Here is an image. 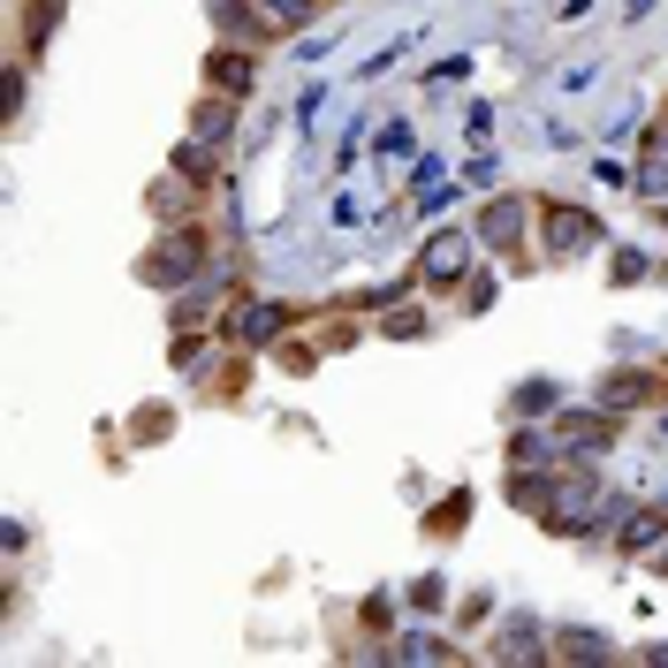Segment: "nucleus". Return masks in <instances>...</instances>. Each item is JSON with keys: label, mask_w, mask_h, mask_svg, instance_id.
Returning <instances> with one entry per match:
<instances>
[{"label": "nucleus", "mask_w": 668, "mask_h": 668, "mask_svg": "<svg viewBox=\"0 0 668 668\" xmlns=\"http://www.w3.org/2000/svg\"><path fill=\"white\" fill-rule=\"evenodd\" d=\"M623 517V494H608L600 479H562V487H547L540 501V524L547 532H562V540H584V532H600V524H616Z\"/></svg>", "instance_id": "nucleus-1"}, {"label": "nucleus", "mask_w": 668, "mask_h": 668, "mask_svg": "<svg viewBox=\"0 0 668 668\" xmlns=\"http://www.w3.org/2000/svg\"><path fill=\"white\" fill-rule=\"evenodd\" d=\"M540 220H547V250L554 258H584L600 244V213H584V206H540Z\"/></svg>", "instance_id": "nucleus-2"}, {"label": "nucleus", "mask_w": 668, "mask_h": 668, "mask_svg": "<svg viewBox=\"0 0 668 668\" xmlns=\"http://www.w3.org/2000/svg\"><path fill=\"white\" fill-rule=\"evenodd\" d=\"M198 258H206V244H198L190 228H183V236H160V244H153V258L137 266V282H153V289H167V282H190V274H198Z\"/></svg>", "instance_id": "nucleus-3"}, {"label": "nucleus", "mask_w": 668, "mask_h": 668, "mask_svg": "<svg viewBox=\"0 0 668 668\" xmlns=\"http://www.w3.org/2000/svg\"><path fill=\"white\" fill-rule=\"evenodd\" d=\"M554 441H562L570 456H608V449H616V411H562Z\"/></svg>", "instance_id": "nucleus-4"}, {"label": "nucleus", "mask_w": 668, "mask_h": 668, "mask_svg": "<svg viewBox=\"0 0 668 668\" xmlns=\"http://www.w3.org/2000/svg\"><path fill=\"white\" fill-rule=\"evenodd\" d=\"M471 244H479V236H463V228H441V236H425V282H463V266H471Z\"/></svg>", "instance_id": "nucleus-5"}, {"label": "nucleus", "mask_w": 668, "mask_h": 668, "mask_svg": "<svg viewBox=\"0 0 668 668\" xmlns=\"http://www.w3.org/2000/svg\"><path fill=\"white\" fill-rule=\"evenodd\" d=\"M206 84L213 91H228V99H244L250 84H258V61H250V46H220L206 61Z\"/></svg>", "instance_id": "nucleus-6"}, {"label": "nucleus", "mask_w": 668, "mask_h": 668, "mask_svg": "<svg viewBox=\"0 0 668 668\" xmlns=\"http://www.w3.org/2000/svg\"><path fill=\"white\" fill-rule=\"evenodd\" d=\"M517 236H524V198H494L479 213V244L487 250H517Z\"/></svg>", "instance_id": "nucleus-7"}, {"label": "nucleus", "mask_w": 668, "mask_h": 668, "mask_svg": "<svg viewBox=\"0 0 668 668\" xmlns=\"http://www.w3.org/2000/svg\"><path fill=\"white\" fill-rule=\"evenodd\" d=\"M668 540V509L654 501V509H638V517H623V532H616V547L623 554H646V547H661Z\"/></svg>", "instance_id": "nucleus-8"}, {"label": "nucleus", "mask_w": 668, "mask_h": 668, "mask_svg": "<svg viewBox=\"0 0 668 668\" xmlns=\"http://www.w3.org/2000/svg\"><path fill=\"white\" fill-rule=\"evenodd\" d=\"M654 387H661L654 373H608V380H600V411H638Z\"/></svg>", "instance_id": "nucleus-9"}, {"label": "nucleus", "mask_w": 668, "mask_h": 668, "mask_svg": "<svg viewBox=\"0 0 668 668\" xmlns=\"http://www.w3.org/2000/svg\"><path fill=\"white\" fill-rule=\"evenodd\" d=\"M289 320H296L289 304H250L244 320H228V334H244V342H274V334L289 327Z\"/></svg>", "instance_id": "nucleus-10"}, {"label": "nucleus", "mask_w": 668, "mask_h": 668, "mask_svg": "<svg viewBox=\"0 0 668 668\" xmlns=\"http://www.w3.org/2000/svg\"><path fill=\"white\" fill-rule=\"evenodd\" d=\"M236 99H228V91H206V107H198V145H228V137H236Z\"/></svg>", "instance_id": "nucleus-11"}, {"label": "nucleus", "mask_w": 668, "mask_h": 668, "mask_svg": "<svg viewBox=\"0 0 668 668\" xmlns=\"http://www.w3.org/2000/svg\"><path fill=\"white\" fill-rule=\"evenodd\" d=\"M554 403H562V387H554V380H524V387L509 395V418H547Z\"/></svg>", "instance_id": "nucleus-12"}, {"label": "nucleus", "mask_w": 668, "mask_h": 668, "mask_svg": "<svg viewBox=\"0 0 668 668\" xmlns=\"http://www.w3.org/2000/svg\"><path fill=\"white\" fill-rule=\"evenodd\" d=\"M532 654H547V630L540 623H509V630H501V661H532Z\"/></svg>", "instance_id": "nucleus-13"}, {"label": "nucleus", "mask_w": 668, "mask_h": 668, "mask_svg": "<svg viewBox=\"0 0 668 668\" xmlns=\"http://www.w3.org/2000/svg\"><path fill=\"white\" fill-rule=\"evenodd\" d=\"M395 661H456V646H449V638H425V630H411V638H395Z\"/></svg>", "instance_id": "nucleus-14"}, {"label": "nucleus", "mask_w": 668, "mask_h": 668, "mask_svg": "<svg viewBox=\"0 0 668 668\" xmlns=\"http://www.w3.org/2000/svg\"><path fill=\"white\" fill-rule=\"evenodd\" d=\"M213 23H220V31H236V39H258V16H250V0H213Z\"/></svg>", "instance_id": "nucleus-15"}, {"label": "nucleus", "mask_w": 668, "mask_h": 668, "mask_svg": "<svg viewBox=\"0 0 668 668\" xmlns=\"http://www.w3.org/2000/svg\"><path fill=\"white\" fill-rule=\"evenodd\" d=\"M463 517H471V494H463V487H456V494L441 501V509H433V517H425V524H433V532H441V540H449V532H463Z\"/></svg>", "instance_id": "nucleus-16"}, {"label": "nucleus", "mask_w": 668, "mask_h": 668, "mask_svg": "<svg viewBox=\"0 0 668 668\" xmlns=\"http://www.w3.org/2000/svg\"><path fill=\"white\" fill-rule=\"evenodd\" d=\"M547 456H554L547 433H517V441H509V463H547Z\"/></svg>", "instance_id": "nucleus-17"}, {"label": "nucleus", "mask_w": 668, "mask_h": 668, "mask_svg": "<svg viewBox=\"0 0 668 668\" xmlns=\"http://www.w3.org/2000/svg\"><path fill=\"white\" fill-rule=\"evenodd\" d=\"M562 654H570V661H600L608 638H592V630H562Z\"/></svg>", "instance_id": "nucleus-18"}, {"label": "nucleus", "mask_w": 668, "mask_h": 668, "mask_svg": "<svg viewBox=\"0 0 668 668\" xmlns=\"http://www.w3.org/2000/svg\"><path fill=\"white\" fill-rule=\"evenodd\" d=\"M646 274H654V258H646V250H616V282H623V289H630V282H646Z\"/></svg>", "instance_id": "nucleus-19"}, {"label": "nucleus", "mask_w": 668, "mask_h": 668, "mask_svg": "<svg viewBox=\"0 0 668 668\" xmlns=\"http://www.w3.org/2000/svg\"><path fill=\"white\" fill-rule=\"evenodd\" d=\"M638 198H654V206L668 198V160H646V167H638Z\"/></svg>", "instance_id": "nucleus-20"}, {"label": "nucleus", "mask_w": 668, "mask_h": 668, "mask_svg": "<svg viewBox=\"0 0 668 668\" xmlns=\"http://www.w3.org/2000/svg\"><path fill=\"white\" fill-rule=\"evenodd\" d=\"M411 145H418V137H411V122H380V153H387V160H403Z\"/></svg>", "instance_id": "nucleus-21"}, {"label": "nucleus", "mask_w": 668, "mask_h": 668, "mask_svg": "<svg viewBox=\"0 0 668 668\" xmlns=\"http://www.w3.org/2000/svg\"><path fill=\"white\" fill-rule=\"evenodd\" d=\"M554 84H562V91H592V84H600V61H570Z\"/></svg>", "instance_id": "nucleus-22"}, {"label": "nucleus", "mask_w": 668, "mask_h": 668, "mask_svg": "<svg viewBox=\"0 0 668 668\" xmlns=\"http://www.w3.org/2000/svg\"><path fill=\"white\" fill-rule=\"evenodd\" d=\"M266 16H274V23H312V0H266Z\"/></svg>", "instance_id": "nucleus-23"}, {"label": "nucleus", "mask_w": 668, "mask_h": 668, "mask_svg": "<svg viewBox=\"0 0 668 668\" xmlns=\"http://www.w3.org/2000/svg\"><path fill=\"white\" fill-rule=\"evenodd\" d=\"M487 129H494V107H487V99H479V107H471V115H463V137H471V145H479V137H487Z\"/></svg>", "instance_id": "nucleus-24"}, {"label": "nucleus", "mask_w": 668, "mask_h": 668, "mask_svg": "<svg viewBox=\"0 0 668 668\" xmlns=\"http://www.w3.org/2000/svg\"><path fill=\"white\" fill-rule=\"evenodd\" d=\"M463 296H471V312H487V304H494V274H471V282H463Z\"/></svg>", "instance_id": "nucleus-25"}, {"label": "nucleus", "mask_w": 668, "mask_h": 668, "mask_svg": "<svg viewBox=\"0 0 668 668\" xmlns=\"http://www.w3.org/2000/svg\"><path fill=\"white\" fill-rule=\"evenodd\" d=\"M463 77H471V53H449V61L433 69V84H463Z\"/></svg>", "instance_id": "nucleus-26"}, {"label": "nucleus", "mask_w": 668, "mask_h": 668, "mask_svg": "<svg viewBox=\"0 0 668 668\" xmlns=\"http://www.w3.org/2000/svg\"><path fill=\"white\" fill-rule=\"evenodd\" d=\"M387 334H395V342H411V334H425V312H395V320H387Z\"/></svg>", "instance_id": "nucleus-27"}, {"label": "nucleus", "mask_w": 668, "mask_h": 668, "mask_svg": "<svg viewBox=\"0 0 668 668\" xmlns=\"http://www.w3.org/2000/svg\"><path fill=\"white\" fill-rule=\"evenodd\" d=\"M646 661H668V646H646Z\"/></svg>", "instance_id": "nucleus-28"}, {"label": "nucleus", "mask_w": 668, "mask_h": 668, "mask_svg": "<svg viewBox=\"0 0 668 668\" xmlns=\"http://www.w3.org/2000/svg\"><path fill=\"white\" fill-rule=\"evenodd\" d=\"M661 509H668V487H661Z\"/></svg>", "instance_id": "nucleus-29"}, {"label": "nucleus", "mask_w": 668, "mask_h": 668, "mask_svg": "<svg viewBox=\"0 0 668 668\" xmlns=\"http://www.w3.org/2000/svg\"><path fill=\"white\" fill-rule=\"evenodd\" d=\"M661 220H668V206H661Z\"/></svg>", "instance_id": "nucleus-30"}]
</instances>
